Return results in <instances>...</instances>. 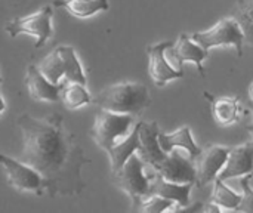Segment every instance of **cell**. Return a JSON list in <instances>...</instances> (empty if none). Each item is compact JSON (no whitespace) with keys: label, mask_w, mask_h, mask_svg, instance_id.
<instances>
[{"label":"cell","mask_w":253,"mask_h":213,"mask_svg":"<svg viewBox=\"0 0 253 213\" xmlns=\"http://www.w3.org/2000/svg\"><path fill=\"white\" fill-rule=\"evenodd\" d=\"M133 125L132 114L113 113L104 108H99L95 114V122L90 129V136L104 151H108L119 139L129 133L130 126Z\"/></svg>","instance_id":"cell-5"},{"label":"cell","mask_w":253,"mask_h":213,"mask_svg":"<svg viewBox=\"0 0 253 213\" xmlns=\"http://www.w3.org/2000/svg\"><path fill=\"white\" fill-rule=\"evenodd\" d=\"M213 182H215V185H213V193H212L211 202L216 203L219 208L237 211V208L242 202V194H237L233 190H230V187L225 185V181L215 178Z\"/></svg>","instance_id":"cell-23"},{"label":"cell","mask_w":253,"mask_h":213,"mask_svg":"<svg viewBox=\"0 0 253 213\" xmlns=\"http://www.w3.org/2000/svg\"><path fill=\"white\" fill-rule=\"evenodd\" d=\"M193 187H194V184H176V182L166 181L160 173L156 172L154 175L150 176L148 196H160V197L169 199L179 206L178 209H182L191 203L190 193H191Z\"/></svg>","instance_id":"cell-16"},{"label":"cell","mask_w":253,"mask_h":213,"mask_svg":"<svg viewBox=\"0 0 253 213\" xmlns=\"http://www.w3.org/2000/svg\"><path fill=\"white\" fill-rule=\"evenodd\" d=\"M251 175H245L242 176V181H240V185H242V202L237 208L239 212H246V213H253V187L251 185Z\"/></svg>","instance_id":"cell-25"},{"label":"cell","mask_w":253,"mask_h":213,"mask_svg":"<svg viewBox=\"0 0 253 213\" xmlns=\"http://www.w3.org/2000/svg\"><path fill=\"white\" fill-rule=\"evenodd\" d=\"M53 6L64 7L76 18H89L110 7L108 0H53Z\"/></svg>","instance_id":"cell-20"},{"label":"cell","mask_w":253,"mask_h":213,"mask_svg":"<svg viewBox=\"0 0 253 213\" xmlns=\"http://www.w3.org/2000/svg\"><path fill=\"white\" fill-rule=\"evenodd\" d=\"M0 165L4 169L7 185L18 191H30L37 196L46 194V179L27 163L0 154Z\"/></svg>","instance_id":"cell-8"},{"label":"cell","mask_w":253,"mask_h":213,"mask_svg":"<svg viewBox=\"0 0 253 213\" xmlns=\"http://www.w3.org/2000/svg\"><path fill=\"white\" fill-rule=\"evenodd\" d=\"M25 86L33 99L58 102L61 101V92L65 86V82L52 83L43 76L37 65H30L25 73Z\"/></svg>","instance_id":"cell-14"},{"label":"cell","mask_w":253,"mask_h":213,"mask_svg":"<svg viewBox=\"0 0 253 213\" xmlns=\"http://www.w3.org/2000/svg\"><path fill=\"white\" fill-rule=\"evenodd\" d=\"M159 133L160 130L157 122H139V148L136 153L142 162L153 169H156L169 154L160 147Z\"/></svg>","instance_id":"cell-13"},{"label":"cell","mask_w":253,"mask_h":213,"mask_svg":"<svg viewBox=\"0 0 253 213\" xmlns=\"http://www.w3.org/2000/svg\"><path fill=\"white\" fill-rule=\"evenodd\" d=\"M92 96L86 90V85L65 82V86L61 92V101L68 108H79L86 104H92Z\"/></svg>","instance_id":"cell-22"},{"label":"cell","mask_w":253,"mask_h":213,"mask_svg":"<svg viewBox=\"0 0 253 213\" xmlns=\"http://www.w3.org/2000/svg\"><path fill=\"white\" fill-rule=\"evenodd\" d=\"M252 123H253V108H252Z\"/></svg>","instance_id":"cell-29"},{"label":"cell","mask_w":253,"mask_h":213,"mask_svg":"<svg viewBox=\"0 0 253 213\" xmlns=\"http://www.w3.org/2000/svg\"><path fill=\"white\" fill-rule=\"evenodd\" d=\"M191 39L197 42L206 50L221 46V44H233L237 50V56H243V43L245 36L239 25V22L230 15L218 21L212 28L206 31H197L191 34Z\"/></svg>","instance_id":"cell-7"},{"label":"cell","mask_w":253,"mask_h":213,"mask_svg":"<svg viewBox=\"0 0 253 213\" xmlns=\"http://www.w3.org/2000/svg\"><path fill=\"white\" fill-rule=\"evenodd\" d=\"M52 15H53V9H52V6L47 4V6H43L42 9H39L37 12L31 13V15L19 16V18L9 21L4 25V30L10 37H18L19 34L34 36L37 39L34 47L40 49L53 36Z\"/></svg>","instance_id":"cell-6"},{"label":"cell","mask_w":253,"mask_h":213,"mask_svg":"<svg viewBox=\"0 0 253 213\" xmlns=\"http://www.w3.org/2000/svg\"><path fill=\"white\" fill-rule=\"evenodd\" d=\"M145 163L138 154H132L126 163L116 172H111V178L116 187L125 191L132 200V211H138L141 202L148 196L150 176L144 172Z\"/></svg>","instance_id":"cell-4"},{"label":"cell","mask_w":253,"mask_h":213,"mask_svg":"<svg viewBox=\"0 0 253 213\" xmlns=\"http://www.w3.org/2000/svg\"><path fill=\"white\" fill-rule=\"evenodd\" d=\"M205 98L211 102V110L218 125L227 126L239 122L240 119V98L239 96H213L209 92H203Z\"/></svg>","instance_id":"cell-17"},{"label":"cell","mask_w":253,"mask_h":213,"mask_svg":"<svg viewBox=\"0 0 253 213\" xmlns=\"http://www.w3.org/2000/svg\"><path fill=\"white\" fill-rule=\"evenodd\" d=\"M92 104L99 108L120 113L139 116L151 104L150 90L144 83H117L102 89L93 99Z\"/></svg>","instance_id":"cell-2"},{"label":"cell","mask_w":253,"mask_h":213,"mask_svg":"<svg viewBox=\"0 0 253 213\" xmlns=\"http://www.w3.org/2000/svg\"><path fill=\"white\" fill-rule=\"evenodd\" d=\"M208 56H209V50L202 47L197 42H194L191 39V36H188L185 33L179 34L178 42H175L172 46H169L166 49V58L175 59V62L178 64L176 65L178 70H182L184 62H193L197 65L202 77H205L203 62Z\"/></svg>","instance_id":"cell-12"},{"label":"cell","mask_w":253,"mask_h":213,"mask_svg":"<svg viewBox=\"0 0 253 213\" xmlns=\"http://www.w3.org/2000/svg\"><path fill=\"white\" fill-rule=\"evenodd\" d=\"M173 205H176V203L169 199H165L160 196H148L141 202L138 211L144 213H162L172 209Z\"/></svg>","instance_id":"cell-24"},{"label":"cell","mask_w":253,"mask_h":213,"mask_svg":"<svg viewBox=\"0 0 253 213\" xmlns=\"http://www.w3.org/2000/svg\"><path fill=\"white\" fill-rule=\"evenodd\" d=\"M230 154V147L222 145H211L208 148H202V153L196 157L194 166L197 172V187H205L215 181L218 173L227 163Z\"/></svg>","instance_id":"cell-9"},{"label":"cell","mask_w":253,"mask_h":213,"mask_svg":"<svg viewBox=\"0 0 253 213\" xmlns=\"http://www.w3.org/2000/svg\"><path fill=\"white\" fill-rule=\"evenodd\" d=\"M231 16L240 25L245 43L253 47V0H239L233 7Z\"/></svg>","instance_id":"cell-21"},{"label":"cell","mask_w":253,"mask_h":213,"mask_svg":"<svg viewBox=\"0 0 253 213\" xmlns=\"http://www.w3.org/2000/svg\"><path fill=\"white\" fill-rule=\"evenodd\" d=\"M139 148V123L135 125V128L122 139H119L107 153L110 156V163H111V172L119 170L126 160L135 154Z\"/></svg>","instance_id":"cell-19"},{"label":"cell","mask_w":253,"mask_h":213,"mask_svg":"<svg viewBox=\"0 0 253 213\" xmlns=\"http://www.w3.org/2000/svg\"><path fill=\"white\" fill-rule=\"evenodd\" d=\"M4 107H6V104H4V101H3V98L0 96V114L4 111Z\"/></svg>","instance_id":"cell-26"},{"label":"cell","mask_w":253,"mask_h":213,"mask_svg":"<svg viewBox=\"0 0 253 213\" xmlns=\"http://www.w3.org/2000/svg\"><path fill=\"white\" fill-rule=\"evenodd\" d=\"M249 98H251V101L253 102V82L252 85L249 86Z\"/></svg>","instance_id":"cell-27"},{"label":"cell","mask_w":253,"mask_h":213,"mask_svg":"<svg viewBox=\"0 0 253 213\" xmlns=\"http://www.w3.org/2000/svg\"><path fill=\"white\" fill-rule=\"evenodd\" d=\"M181 148H175L168 154V157L154 169L166 181L176 184H194L197 181V172L194 162L179 153Z\"/></svg>","instance_id":"cell-10"},{"label":"cell","mask_w":253,"mask_h":213,"mask_svg":"<svg viewBox=\"0 0 253 213\" xmlns=\"http://www.w3.org/2000/svg\"><path fill=\"white\" fill-rule=\"evenodd\" d=\"M0 83H1V79H0Z\"/></svg>","instance_id":"cell-30"},{"label":"cell","mask_w":253,"mask_h":213,"mask_svg":"<svg viewBox=\"0 0 253 213\" xmlns=\"http://www.w3.org/2000/svg\"><path fill=\"white\" fill-rule=\"evenodd\" d=\"M246 129L249 130V133H251V135H252V136H253V125H252V126H248Z\"/></svg>","instance_id":"cell-28"},{"label":"cell","mask_w":253,"mask_h":213,"mask_svg":"<svg viewBox=\"0 0 253 213\" xmlns=\"http://www.w3.org/2000/svg\"><path fill=\"white\" fill-rule=\"evenodd\" d=\"M159 142H160V147L163 148V151H166V153H170L175 148L185 150L188 157L193 162L202 153V148L194 142V139L191 136V129L188 126H182L173 133L160 132L159 133Z\"/></svg>","instance_id":"cell-18"},{"label":"cell","mask_w":253,"mask_h":213,"mask_svg":"<svg viewBox=\"0 0 253 213\" xmlns=\"http://www.w3.org/2000/svg\"><path fill=\"white\" fill-rule=\"evenodd\" d=\"M16 126L22 136L19 160L37 170L47 184L46 194L76 196L84 190L82 169L90 159L65 129L64 116L52 113L36 119L28 113L19 114Z\"/></svg>","instance_id":"cell-1"},{"label":"cell","mask_w":253,"mask_h":213,"mask_svg":"<svg viewBox=\"0 0 253 213\" xmlns=\"http://www.w3.org/2000/svg\"><path fill=\"white\" fill-rule=\"evenodd\" d=\"M253 172V142L231 147L225 166L218 173V179L228 181L231 178L245 176Z\"/></svg>","instance_id":"cell-15"},{"label":"cell","mask_w":253,"mask_h":213,"mask_svg":"<svg viewBox=\"0 0 253 213\" xmlns=\"http://www.w3.org/2000/svg\"><path fill=\"white\" fill-rule=\"evenodd\" d=\"M37 67L43 73V76L52 83H61L59 80L62 77H65L67 82L82 85H86L87 82L83 67L76 55V50L71 46L55 47Z\"/></svg>","instance_id":"cell-3"},{"label":"cell","mask_w":253,"mask_h":213,"mask_svg":"<svg viewBox=\"0 0 253 213\" xmlns=\"http://www.w3.org/2000/svg\"><path fill=\"white\" fill-rule=\"evenodd\" d=\"M172 44L173 42H162V43L150 44L147 47L148 58H150L148 73L157 86H165L170 80L184 77V71L175 68L166 58V49Z\"/></svg>","instance_id":"cell-11"}]
</instances>
